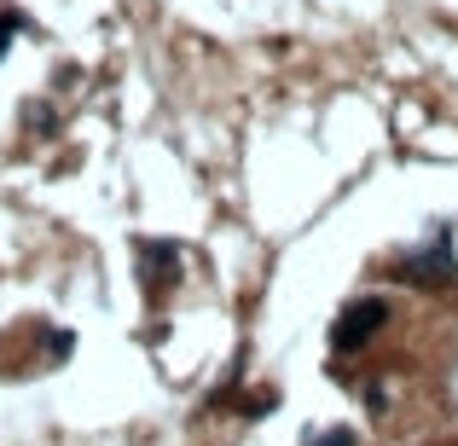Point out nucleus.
<instances>
[{
    "instance_id": "4",
    "label": "nucleus",
    "mask_w": 458,
    "mask_h": 446,
    "mask_svg": "<svg viewBox=\"0 0 458 446\" xmlns=\"http://www.w3.org/2000/svg\"><path fill=\"white\" fill-rule=\"evenodd\" d=\"M348 441H354V435H348V429H331V435H325L319 446H348Z\"/></svg>"
},
{
    "instance_id": "3",
    "label": "nucleus",
    "mask_w": 458,
    "mask_h": 446,
    "mask_svg": "<svg viewBox=\"0 0 458 446\" xmlns=\"http://www.w3.org/2000/svg\"><path fill=\"white\" fill-rule=\"evenodd\" d=\"M6 29H18V18H12V12H0V53H6Z\"/></svg>"
},
{
    "instance_id": "1",
    "label": "nucleus",
    "mask_w": 458,
    "mask_h": 446,
    "mask_svg": "<svg viewBox=\"0 0 458 446\" xmlns=\"http://www.w3.org/2000/svg\"><path fill=\"white\" fill-rule=\"evenodd\" d=\"M383 319H389V301H377V296H366V301H354V307H343V319L331 324V348H336V354H348V348L371 342V336L383 331Z\"/></svg>"
},
{
    "instance_id": "2",
    "label": "nucleus",
    "mask_w": 458,
    "mask_h": 446,
    "mask_svg": "<svg viewBox=\"0 0 458 446\" xmlns=\"http://www.w3.org/2000/svg\"><path fill=\"white\" fill-rule=\"evenodd\" d=\"M401 279H412V284H453V238L436 232V244H429V249L406 256L401 261Z\"/></svg>"
}]
</instances>
